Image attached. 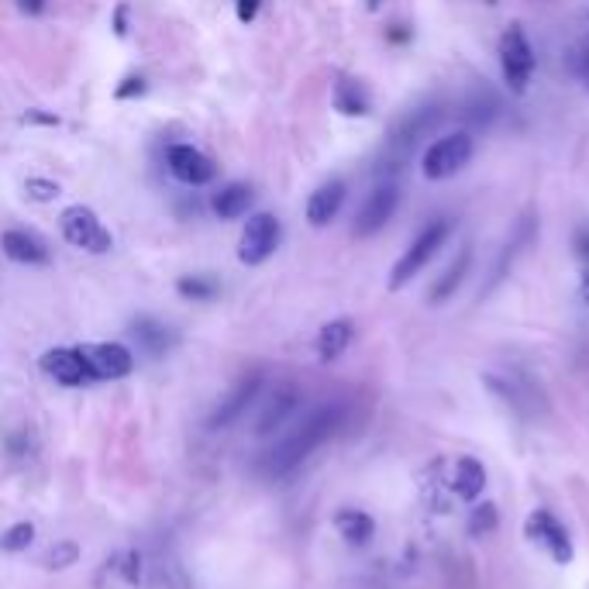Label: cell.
Wrapping results in <instances>:
<instances>
[{
  "mask_svg": "<svg viewBox=\"0 0 589 589\" xmlns=\"http://www.w3.org/2000/svg\"><path fill=\"white\" fill-rule=\"evenodd\" d=\"M500 111H503L500 97H496L490 87H476L462 104V121L469 124V128H490V124L500 118Z\"/></svg>",
  "mask_w": 589,
  "mask_h": 589,
  "instance_id": "obj_18",
  "label": "cell"
},
{
  "mask_svg": "<svg viewBox=\"0 0 589 589\" xmlns=\"http://www.w3.org/2000/svg\"><path fill=\"white\" fill-rule=\"evenodd\" d=\"M469 266H472V248H462L459 255H455V262L445 269V273L438 276V283L431 286V304H445V300L455 297V290L465 283V276H469Z\"/></svg>",
  "mask_w": 589,
  "mask_h": 589,
  "instance_id": "obj_21",
  "label": "cell"
},
{
  "mask_svg": "<svg viewBox=\"0 0 589 589\" xmlns=\"http://www.w3.org/2000/svg\"><path fill=\"white\" fill-rule=\"evenodd\" d=\"M35 541V524H28V521H21V524H14V527H7L4 534H0V552H25V548Z\"/></svg>",
  "mask_w": 589,
  "mask_h": 589,
  "instance_id": "obj_27",
  "label": "cell"
},
{
  "mask_svg": "<svg viewBox=\"0 0 589 589\" xmlns=\"http://www.w3.org/2000/svg\"><path fill=\"white\" fill-rule=\"evenodd\" d=\"M0 248H4L7 259L18 262V266H45V262L52 259L45 238L28 228H7L4 235H0Z\"/></svg>",
  "mask_w": 589,
  "mask_h": 589,
  "instance_id": "obj_12",
  "label": "cell"
},
{
  "mask_svg": "<svg viewBox=\"0 0 589 589\" xmlns=\"http://www.w3.org/2000/svg\"><path fill=\"white\" fill-rule=\"evenodd\" d=\"M252 200H255V193L248 183H224L211 197V211L221 217V221H238V217L248 214Z\"/></svg>",
  "mask_w": 589,
  "mask_h": 589,
  "instance_id": "obj_17",
  "label": "cell"
},
{
  "mask_svg": "<svg viewBox=\"0 0 589 589\" xmlns=\"http://www.w3.org/2000/svg\"><path fill=\"white\" fill-rule=\"evenodd\" d=\"M59 231L73 248H83V252H93V255L111 252V245H114L111 231L100 224V217L93 214L87 204H69L66 211L59 214Z\"/></svg>",
  "mask_w": 589,
  "mask_h": 589,
  "instance_id": "obj_4",
  "label": "cell"
},
{
  "mask_svg": "<svg viewBox=\"0 0 589 589\" xmlns=\"http://www.w3.org/2000/svg\"><path fill=\"white\" fill-rule=\"evenodd\" d=\"M279 238H283V228H279V217L269 211H259L245 221L242 238H238V259L245 266H262L269 255L279 248Z\"/></svg>",
  "mask_w": 589,
  "mask_h": 589,
  "instance_id": "obj_7",
  "label": "cell"
},
{
  "mask_svg": "<svg viewBox=\"0 0 589 589\" xmlns=\"http://www.w3.org/2000/svg\"><path fill=\"white\" fill-rule=\"evenodd\" d=\"M524 534L531 538V545L545 548L555 565H569L572 555H576L569 531H565V527L558 524V517L548 514V510H531L524 521Z\"/></svg>",
  "mask_w": 589,
  "mask_h": 589,
  "instance_id": "obj_9",
  "label": "cell"
},
{
  "mask_svg": "<svg viewBox=\"0 0 589 589\" xmlns=\"http://www.w3.org/2000/svg\"><path fill=\"white\" fill-rule=\"evenodd\" d=\"M448 235H452V224H448L445 217H441V221H431L428 228H424L421 235L410 242L407 252L397 259V266H393V273H390V290H400V286H407L410 279L421 273V269L428 266L434 255L445 248Z\"/></svg>",
  "mask_w": 589,
  "mask_h": 589,
  "instance_id": "obj_2",
  "label": "cell"
},
{
  "mask_svg": "<svg viewBox=\"0 0 589 589\" xmlns=\"http://www.w3.org/2000/svg\"><path fill=\"white\" fill-rule=\"evenodd\" d=\"M166 162H169V173L186 186H207V183H214V176H217L214 162L200 149H193V145H173V149L166 152Z\"/></svg>",
  "mask_w": 589,
  "mask_h": 589,
  "instance_id": "obj_11",
  "label": "cell"
},
{
  "mask_svg": "<svg viewBox=\"0 0 589 589\" xmlns=\"http://www.w3.org/2000/svg\"><path fill=\"white\" fill-rule=\"evenodd\" d=\"M262 0H235V11H238V21L248 25V21H255V14H259Z\"/></svg>",
  "mask_w": 589,
  "mask_h": 589,
  "instance_id": "obj_33",
  "label": "cell"
},
{
  "mask_svg": "<svg viewBox=\"0 0 589 589\" xmlns=\"http://www.w3.org/2000/svg\"><path fill=\"white\" fill-rule=\"evenodd\" d=\"M331 100H335V111L345 114V118H366V114L372 111L369 90L362 87L359 80H352V76H338Z\"/></svg>",
  "mask_w": 589,
  "mask_h": 589,
  "instance_id": "obj_20",
  "label": "cell"
},
{
  "mask_svg": "<svg viewBox=\"0 0 589 589\" xmlns=\"http://www.w3.org/2000/svg\"><path fill=\"white\" fill-rule=\"evenodd\" d=\"M496 531V507L493 503H483V507H472L469 514V534H490Z\"/></svg>",
  "mask_w": 589,
  "mask_h": 589,
  "instance_id": "obj_29",
  "label": "cell"
},
{
  "mask_svg": "<svg viewBox=\"0 0 589 589\" xmlns=\"http://www.w3.org/2000/svg\"><path fill=\"white\" fill-rule=\"evenodd\" d=\"M335 527H338V534L348 541V545H366L372 534H376V521H372L366 510H352V507L338 510Z\"/></svg>",
  "mask_w": 589,
  "mask_h": 589,
  "instance_id": "obj_23",
  "label": "cell"
},
{
  "mask_svg": "<svg viewBox=\"0 0 589 589\" xmlns=\"http://www.w3.org/2000/svg\"><path fill=\"white\" fill-rule=\"evenodd\" d=\"M579 62H583V76H586V83H589V42L583 45V56H579Z\"/></svg>",
  "mask_w": 589,
  "mask_h": 589,
  "instance_id": "obj_38",
  "label": "cell"
},
{
  "mask_svg": "<svg viewBox=\"0 0 589 589\" xmlns=\"http://www.w3.org/2000/svg\"><path fill=\"white\" fill-rule=\"evenodd\" d=\"M472 152H476V142H472L469 131H455V135L438 138L434 145H428L421 159V173L424 180H452L455 173H462L465 166L472 162Z\"/></svg>",
  "mask_w": 589,
  "mask_h": 589,
  "instance_id": "obj_3",
  "label": "cell"
},
{
  "mask_svg": "<svg viewBox=\"0 0 589 589\" xmlns=\"http://www.w3.org/2000/svg\"><path fill=\"white\" fill-rule=\"evenodd\" d=\"M90 369V379H124L135 369V355L118 341H90V345H76Z\"/></svg>",
  "mask_w": 589,
  "mask_h": 589,
  "instance_id": "obj_10",
  "label": "cell"
},
{
  "mask_svg": "<svg viewBox=\"0 0 589 589\" xmlns=\"http://www.w3.org/2000/svg\"><path fill=\"white\" fill-rule=\"evenodd\" d=\"M42 372H49V376L56 379V383H62V386H87V383H93L87 362H83V355H80V348H49V352L42 355Z\"/></svg>",
  "mask_w": 589,
  "mask_h": 589,
  "instance_id": "obj_13",
  "label": "cell"
},
{
  "mask_svg": "<svg viewBox=\"0 0 589 589\" xmlns=\"http://www.w3.org/2000/svg\"><path fill=\"white\" fill-rule=\"evenodd\" d=\"M118 562H121L118 569H121L124 583H128V586H138V583H142V555H138V552H128V555H121Z\"/></svg>",
  "mask_w": 589,
  "mask_h": 589,
  "instance_id": "obj_32",
  "label": "cell"
},
{
  "mask_svg": "<svg viewBox=\"0 0 589 589\" xmlns=\"http://www.w3.org/2000/svg\"><path fill=\"white\" fill-rule=\"evenodd\" d=\"M131 335L138 338V345H145V352L149 355H162L169 345H173V331H169L166 324L155 321V317H138V321L131 324Z\"/></svg>",
  "mask_w": 589,
  "mask_h": 589,
  "instance_id": "obj_24",
  "label": "cell"
},
{
  "mask_svg": "<svg viewBox=\"0 0 589 589\" xmlns=\"http://www.w3.org/2000/svg\"><path fill=\"white\" fill-rule=\"evenodd\" d=\"M486 383H490V390L493 393H500L503 403H510V407L517 410V414H524V417H534L541 410V397H538V390H534L527 379L521 376H486Z\"/></svg>",
  "mask_w": 589,
  "mask_h": 589,
  "instance_id": "obj_14",
  "label": "cell"
},
{
  "mask_svg": "<svg viewBox=\"0 0 589 589\" xmlns=\"http://www.w3.org/2000/svg\"><path fill=\"white\" fill-rule=\"evenodd\" d=\"M176 293L183 300H193V304H204V300H214L221 293V286L211 276H180L176 279Z\"/></svg>",
  "mask_w": 589,
  "mask_h": 589,
  "instance_id": "obj_25",
  "label": "cell"
},
{
  "mask_svg": "<svg viewBox=\"0 0 589 589\" xmlns=\"http://www.w3.org/2000/svg\"><path fill=\"white\" fill-rule=\"evenodd\" d=\"M579 290H583V300H586V304H589V269H586V273H583V286H579Z\"/></svg>",
  "mask_w": 589,
  "mask_h": 589,
  "instance_id": "obj_39",
  "label": "cell"
},
{
  "mask_svg": "<svg viewBox=\"0 0 589 589\" xmlns=\"http://www.w3.org/2000/svg\"><path fill=\"white\" fill-rule=\"evenodd\" d=\"M259 386H262V379L259 376H248L242 379V383L231 390V397L228 400H221V407L214 410V417H211V428H228L231 421H238V417L248 410V403H252L255 397H259Z\"/></svg>",
  "mask_w": 589,
  "mask_h": 589,
  "instance_id": "obj_16",
  "label": "cell"
},
{
  "mask_svg": "<svg viewBox=\"0 0 589 589\" xmlns=\"http://www.w3.org/2000/svg\"><path fill=\"white\" fill-rule=\"evenodd\" d=\"M114 35H118V38L128 35V7H124V4L114 7Z\"/></svg>",
  "mask_w": 589,
  "mask_h": 589,
  "instance_id": "obj_35",
  "label": "cell"
},
{
  "mask_svg": "<svg viewBox=\"0 0 589 589\" xmlns=\"http://www.w3.org/2000/svg\"><path fill=\"white\" fill-rule=\"evenodd\" d=\"M486 4H496V0H486Z\"/></svg>",
  "mask_w": 589,
  "mask_h": 589,
  "instance_id": "obj_41",
  "label": "cell"
},
{
  "mask_svg": "<svg viewBox=\"0 0 589 589\" xmlns=\"http://www.w3.org/2000/svg\"><path fill=\"white\" fill-rule=\"evenodd\" d=\"M149 90V83H145V76H138V73H131V76H124V80L114 87V97L118 100H135V97H142V93Z\"/></svg>",
  "mask_w": 589,
  "mask_h": 589,
  "instance_id": "obj_31",
  "label": "cell"
},
{
  "mask_svg": "<svg viewBox=\"0 0 589 589\" xmlns=\"http://www.w3.org/2000/svg\"><path fill=\"white\" fill-rule=\"evenodd\" d=\"M397 207H400V183L397 180H379L369 190V197H366V204L359 207V214H355L352 235L355 238L379 235V231H383L386 224L393 221Z\"/></svg>",
  "mask_w": 589,
  "mask_h": 589,
  "instance_id": "obj_5",
  "label": "cell"
},
{
  "mask_svg": "<svg viewBox=\"0 0 589 589\" xmlns=\"http://www.w3.org/2000/svg\"><path fill=\"white\" fill-rule=\"evenodd\" d=\"M76 558H80V545H76V541H56V545L45 552L42 565L45 569H69V565H76Z\"/></svg>",
  "mask_w": 589,
  "mask_h": 589,
  "instance_id": "obj_28",
  "label": "cell"
},
{
  "mask_svg": "<svg viewBox=\"0 0 589 589\" xmlns=\"http://www.w3.org/2000/svg\"><path fill=\"white\" fill-rule=\"evenodd\" d=\"M483 486H486L483 462L472 459V455H462V459L455 462V476H452L455 496H462V500H476V496L483 493Z\"/></svg>",
  "mask_w": 589,
  "mask_h": 589,
  "instance_id": "obj_22",
  "label": "cell"
},
{
  "mask_svg": "<svg viewBox=\"0 0 589 589\" xmlns=\"http://www.w3.org/2000/svg\"><path fill=\"white\" fill-rule=\"evenodd\" d=\"M534 62L538 59H534V49H531V42H527L524 28L510 25L500 35V69H503L507 87L514 93L527 90V83H531V76H534Z\"/></svg>",
  "mask_w": 589,
  "mask_h": 589,
  "instance_id": "obj_6",
  "label": "cell"
},
{
  "mask_svg": "<svg viewBox=\"0 0 589 589\" xmlns=\"http://www.w3.org/2000/svg\"><path fill=\"white\" fill-rule=\"evenodd\" d=\"M576 252H579V259L589 262V224L576 231Z\"/></svg>",
  "mask_w": 589,
  "mask_h": 589,
  "instance_id": "obj_36",
  "label": "cell"
},
{
  "mask_svg": "<svg viewBox=\"0 0 589 589\" xmlns=\"http://www.w3.org/2000/svg\"><path fill=\"white\" fill-rule=\"evenodd\" d=\"M21 121H25V124H52V128H56V124H59V114H49V111H28Z\"/></svg>",
  "mask_w": 589,
  "mask_h": 589,
  "instance_id": "obj_34",
  "label": "cell"
},
{
  "mask_svg": "<svg viewBox=\"0 0 589 589\" xmlns=\"http://www.w3.org/2000/svg\"><path fill=\"white\" fill-rule=\"evenodd\" d=\"M445 118V111H441V104H421L414 107V111H407L403 118L390 128V152L393 155H410L417 149V145L424 142V138L431 135L434 128Z\"/></svg>",
  "mask_w": 589,
  "mask_h": 589,
  "instance_id": "obj_8",
  "label": "cell"
},
{
  "mask_svg": "<svg viewBox=\"0 0 589 589\" xmlns=\"http://www.w3.org/2000/svg\"><path fill=\"white\" fill-rule=\"evenodd\" d=\"M25 193L31 200H38V204H52V200L59 197V183L42 180V176H31V180L25 183Z\"/></svg>",
  "mask_w": 589,
  "mask_h": 589,
  "instance_id": "obj_30",
  "label": "cell"
},
{
  "mask_svg": "<svg viewBox=\"0 0 589 589\" xmlns=\"http://www.w3.org/2000/svg\"><path fill=\"white\" fill-rule=\"evenodd\" d=\"M345 180H328L321 183L314 193H310L307 200V221L314 224V228H324V224H331L341 211V204H345Z\"/></svg>",
  "mask_w": 589,
  "mask_h": 589,
  "instance_id": "obj_15",
  "label": "cell"
},
{
  "mask_svg": "<svg viewBox=\"0 0 589 589\" xmlns=\"http://www.w3.org/2000/svg\"><path fill=\"white\" fill-rule=\"evenodd\" d=\"M18 7L25 14H42L45 7H49V0H18Z\"/></svg>",
  "mask_w": 589,
  "mask_h": 589,
  "instance_id": "obj_37",
  "label": "cell"
},
{
  "mask_svg": "<svg viewBox=\"0 0 589 589\" xmlns=\"http://www.w3.org/2000/svg\"><path fill=\"white\" fill-rule=\"evenodd\" d=\"M338 424H341V407H335V403H328V407H317L304 424H297V428L286 434V438L279 441L273 452L266 455L262 472H266V476H273V479L286 476V472H293L310 452H314V448H321L324 441H328L331 434L338 431Z\"/></svg>",
  "mask_w": 589,
  "mask_h": 589,
  "instance_id": "obj_1",
  "label": "cell"
},
{
  "mask_svg": "<svg viewBox=\"0 0 589 589\" xmlns=\"http://www.w3.org/2000/svg\"><path fill=\"white\" fill-rule=\"evenodd\" d=\"M293 407H297V393H293V390L276 393L273 403H269L266 414H262V421H259V434H269L273 428H279V424H283L286 417L293 414Z\"/></svg>",
  "mask_w": 589,
  "mask_h": 589,
  "instance_id": "obj_26",
  "label": "cell"
},
{
  "mask_svg": "<svg viewBox=\"0 0 589 589\" xmlns=\"http://www.w3.org/2000/svg\"><path fill=\"white\" fill-rule=\"evenodd\" d=\"M355 338V324L348 317H338V321H328L321 331H317V359L321 362H335L345 355V348L352 345Z\"/></svg>",
  "mask_w": 589,
  "mask_h": 589,
  "instance_id": "obj_19",
  "label": "cell"
},
{
  "mask_svg": "<svg viewBox=\"0 0 589 589\" xmlns=\"http://www.w3.org/2000/svg\"><path fill=\"white\" fill-rule=\"evenodd\" d=\"M379 4H383V0H366V7H369V11H376Z\"/></svg>",
  "mask_w": 589,
  "mask_h": 589,
  "instance_id": "obj_40",
  "label": "cell"
}]
</instances>
